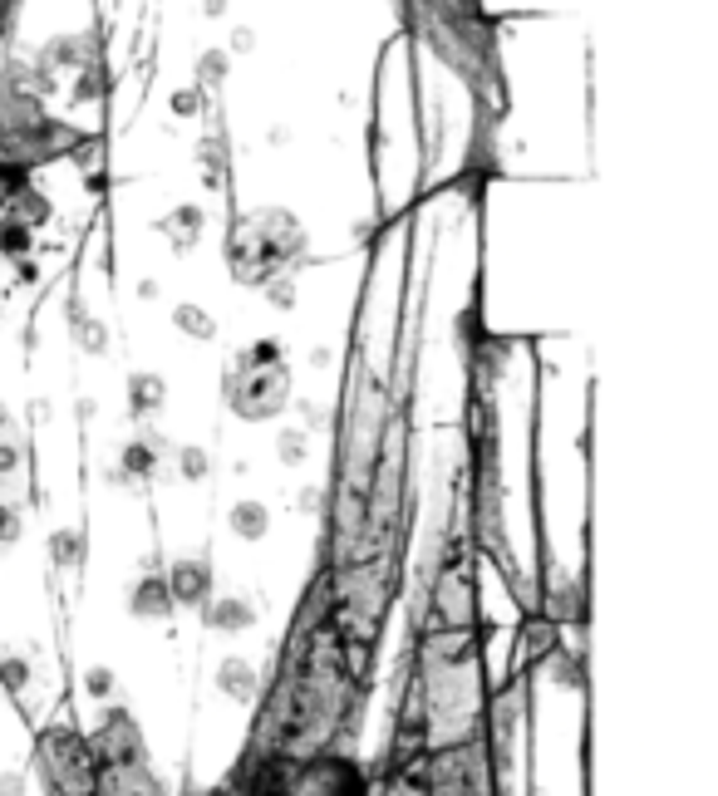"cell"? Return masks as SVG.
Listing matches in <instances>:
<instances>
[{
	"instance_id": "1",
	"label": "cell",
	"mask_w": 718,
	"mask_h": 796,
	"mask_svg": "<svg viewBox=\"0 0 718 796\" xmlns=\"http://www.w3.org/2000/svg\"><path fill=\"white\" fill-rule=\"evenodd\" d=\"M241 374H246V389H232V408H237L241 418H271V413L286 408L291 379H286L281 364H271V369H251L246 364Z\"/></svg>"
},
{
	"instance_id": "2",
	"label": "cell",
	"mask_w": 718,
	"mask_h": 796,
	"mask_svg": "<svg viewBox=\"0 0 718 796\" xmlns=\"http://www.w3.org/2000/svg\"><path fill=\"white\" fill-rule=\"evenodd\" d=\"M296 796H364V772L350 757H315L300 767Z\"/></svg>"
},
{
	"instance_id": "3",
	"label": "cell",
	"mask_w": 718,
	"mask_h": 796,
	"mask_svg": "<svg viewBox=\"0 0 718 796\" xmlns=\"http://www.w3.org/2000/svg\"><path fill=\"white\" fill-rule=\"evenodd\" d=\"M163 580H168L173 605H202V600L212 595V570L202 566V561H178Z\"/></svg>"
},
{
	"instance_id": "4",
	"label": "cell",
	"mask_w": 718,
	"mask_h": 796,
	"mask_svg": "<svg viewBox=\"0 0 718 796\" xmlns=\"http://www.w3.org/2000/svg\"><path fill=\"white\" fill-rule=\"evenodd\" d=\"M128 610H133L138 620H163V615H173L168 580H163V575H143V580L133 585V595H128Z\"/></svg>"
},
{
	"instance_id": "5",
	"label": "cell",
	"mask_w": 718,
	"mask_h": 796,
	"mask_svg": "<svg viewBox=\"0 0 718 796\" xmlns=\"http://www.w3.org/2000/svg\"><path fill=\"white\" fill-rule=\"evenodd\" d=\"M217 683H222V693L237 698V703H251V698H256V669H251L246 659H227V664L217 669Z\"/></svg>"
},
{
	"instance_id": "6",
	"label": "cell",
	"mask_w": 718,
	"mask_h": 796,
	"mask_svg": "<svg viewBox=\"0 0 718 796\" xmlns=\"http://www.w3.org/2000/svg\"><path fill=\"white\" fill-rule=\"evenodd\" d=\"M202 620L212 629H227V634H237V629H246L256 615L246 610V600H217V605H202Z\"/></svg>"
},
{
	"instance_id": "7",
	"label": "cell",
	"mask_w": 718,
	"mask_h": 796,
	"mask_svg": "<svg viewBox=\"0 0 718 796\" xmlns=\"http://www.w3.org/2000/svg\"><path fill=\"white\" fill-rule=\"evenodd\" d=\"M266 521H271V516H266L261 502H237V507H232V531L246 536V541H261V536H266Z\"/></svg>"
},
{
	"instance_id": "8",
	"label": "cell",
	"mask_w": 718,
	"mask_h": 796,
	"mask_svg": "<svg viewBox=\"0 0 718 796\" xmlns=\"http://www.w3.org/2000/svg\"><path fill=\"white\" fill-rule=\"evenodd\" d=\"M173 320H178V325L187 330V335H192V340H212V315H202V310L182 305V310L173 315Z\"/></svg>"
},
{
	"instance_id": "9",
	"label": "cell",
	"mask_w": 718,
	"mask_h": 796,
	"mask_svg": "<svg viewBox=\"0 0 718 796\" xmlns=\"http://www.w3.org/2000/svg\"><path fill=\"white\" fill-rule=\"evenodd\" d=\"M133 398H138V408H133V413H153V408H158V398H163L158 379H133Z\"/></svg>"
},
{
	"instance_id": "10",
	"label": "cell",
	"mask_w": 718,
	"mask_h": 796,
	"mask_svg": "<svg viewBox=\"0 0 718 796\" xmlns=\"http://www.w3.org/2000/svg\"><path fill=\"white\" fill-rule=\"evenodd\" d=\"M84 688H89L94 698H109V693H114V669H104V664H94V669L84 674Z\"/></svg>"
},
{
	"instance_id": "11",
	"label": "cell",
	"mask_w": 718,
	"mask_h": 796,
	"mask_svg": "<svg viewBox=\"0 0 718 796\" xmlns=\"http://www.w3.org/2000/svg\"><path fill=\"white\" fill-rule=\"evenodd\" d=\"M25 679H30V669H25V659H5L0 664V683L15 693V688H25Z\"/></svg>"
},
{
	"instance_id": "12",
	"label": "cell",
	"mask_w": 718,
	"mask_h": 796,
	"mask_svg": "<svg viewBox=\"0 0 718 796\" xmlns=\"http://www.w3.org/2000/svg\"><path fill=\"white\" fill-rule=\"evenodd\" d=\"M10 541H20V512L0 502V546H10Z\"/></svg>"
},
{
	"instance_id": "13",
	"label": "cell",
	"mask_w": 718,
	"mask_h": 796,
	"mask_svg": "<svg viewBox=\"0 0 718 796\" xmlns=\"http://www.w3.org/2000/svg\"><path fill=\"white\" fill-rule=\"evenodd\" d=\"M0 246H5V256H20V246H25V227H20V222H5V227H0Z\"/></svg>"
},
{
	"instance_id": "14",
	"label": "cell",
	"mask_w": 718,
	"mask_h": 796,
	"mask_svg": "<svg viewBox=\"0 0 718 796\" xmlns=\"http://www.w3.org/2000/svg\"><path fill=\"white\" fill-rule=\"evenodd\" d=\"M123 462H128L133 472H153V457H148V448H143V443H133V448L123 453Z\"/></svg>"
},
{
	"instance_id": "15",
	"label": "cell",
	"mask_w": 718,
	"mask_h": 796,
	"mask_svg": "<svg viewBox=\"0 0 718 796\" xmlns=\"http://www.w3.org/2000/svg\"><path fill=\"white\" fill-rule=\"evenodd\" d=\"M281 457H286V462H300V457H305V438H300V433H286V438H281Z\"/></svg>"
},
{
	"instance_id": "16",
	"label": "cell",
	"mask_w": 718,
	"mask_h": 796,
	"mask_svg": "<svg viewBox=\"0 0 718 796\" xmlns=\"http://www.w3.org/2000/svg\"><path fill=\"white\" fill-rule=\"evenodd\" d=\"M182 472H187V477H202V472H207V457L197 453V448H187V453H182Z\"/></svg>"
},
{
	"instance_id": "17",
	"label": "cell",
	"mask_w": 718,
	"mask_h": 796,
	"mask_svg": "<svg viewBox=\"0 0 718 796\" xmlns=\"http://www.w3.org/2000/svg\"><path fill=\"white\" fill-rule=\"evenodd\" d=\"M20 792V782H15V777H0V796H15Z\"/></svg>"
}]
</instances>
